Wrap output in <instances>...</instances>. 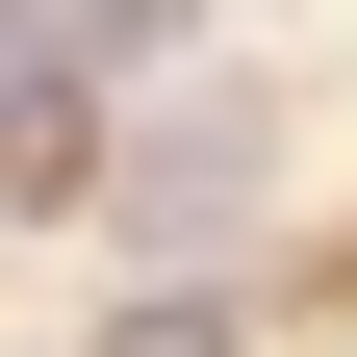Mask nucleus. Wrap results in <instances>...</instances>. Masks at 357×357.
<instances>
[{"instance_id":"2","label":"nucleus","mask_w":357,"mask_h":357,"mask_svg":"<svg viewBox=\"0 0 357 357\" xmlns=\"http://www.w3.org/2000/svg\"><path fill=\"white\" fill-rule=\"evenodd\" d=\"M102 153H128V77H77V52L0 77V204H26V230H52V204H102Z\"/></svg>"},{"instance_id":"1","label":"nucleus","mask_w":357,"mask_h":357,"mask_svg":"<svg viewBox=\"0 0 357 357\" xmlns=\"http://www.w3.org/2000/svg\"><path fill=\"white\" fill-rule=\"evenodd\" d=\"M255 178H281V102H255V77H153V102H128V153H102V230L204 281V255L255 230Z\"/></svg>"},{"instance_id":"3","label":"nucleus","mask_w":357,"mask_h":357,"mask_svg":"<svg viewBox=\"0 0 357 357\" xmlns=\"http://www.w3.org/2000/svg\"><path fill=\"white\" fill-rule=\"evenodd\" d=\"M52 52H77V77H128V102H153V77L204 52V0H52Z\"/></svg>"},{"instance_id":"4","label":"nucleus","mask_w":357,"mask_h":357,"mask_svg":"<svg viewBox=\"0 0 357 357\" xmlns=\"http://www.w3.org/2000/svg\"><path fill=\"white\" fill-rule=\"evenodd\" d=\"M102 357H230V281H178V306H128Z\"/></svg>"}]
</instances>
